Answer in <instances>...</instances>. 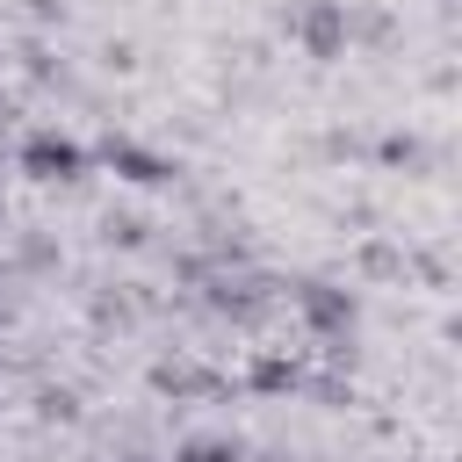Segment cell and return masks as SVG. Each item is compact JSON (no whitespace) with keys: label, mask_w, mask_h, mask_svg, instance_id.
I'll return each instance as SVG.
<instances>
[{"label":"cell","mask_w":462,"mask_h":462,"mask_svg":"<svg viewBox=\"0 0 462 462\" xmlns=\"http://www.w3.org/2000/svg\"><path fill=\"white\" fill-rule=\"evenodd\" d=\"M22 159H29V173H79V152H72L65 137H36Z\"/></svg>","instance_id":"1"}]
</instances>
